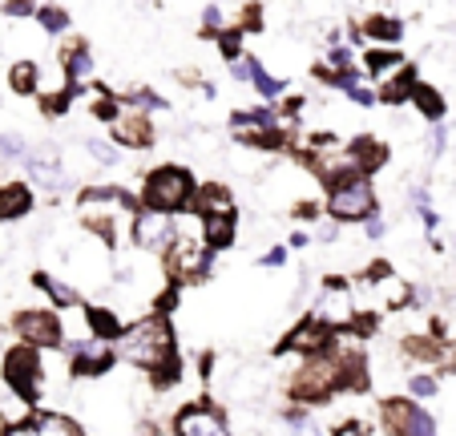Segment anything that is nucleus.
I'll list each match as a JSON object with an SVG mask.
<instances>
[{"instance_id": "obj_46", "label": "nucleus", "mask_w": 456, "mask_h": 436, "mask_svg": "<svg viewBox=\"0 0 456 436\" xmlns=\"http://www.w3.org/2000/svg\"><path fill=\"white\" fill-rule=\"evenodd\" d=\"M283 247H287V251H303V247H311V234L295 231V234H291V239H287V243H283Z\"/></svg>"}, {"instance_id": "obj_1", "label": "nucleus", "mask_w": 456, "mask_h": 436, "mask_svg": "<svg viewBox=\"0 0 456 436\" xmlns=\"http://www.w3.org/2000/svg\"><path fill=\"white\" fill-rule=\"evenodd\" d=\"M138 214V202L134 194L113 182H89L77 194V218L94 231V239L102 247H118L121 234L129 231V218Z\"/></svg>"}, {"instance_id": "obj_10", "label": "nucleus", "mask_w": 456, "mask_h": 436, "mask_svg": "<svg viewBox=\"0 0 456 436\" xmlns=\"http://www.w3.org/2000/svg\"><path fill=\"white\" fill-rule=\"evenodd\" d=\"M379 428L387 436H440L436 416L428 408H420L416 400H408V396H387L379 404Z\"/></svg>"}, {"instance_id": "obj_30", "label": "nucleus", "mask_w": 456, "mask_h": 436, "mask_svg": "<svg viewBox=\"0 0 456 436\" xmlns=\"http://www.w3.org/2000/svg\"><path fill=\"white\" fill-rule=\"evenodd\" d=\"M33 21L45 29L49 37H61V33H69L73 29V12L65 9V4H37Z\"/></svg>"}, {"instance_id": "obj_32", "label": "nucleus", "mask_w": 456, "mask_h": 436, "mask_svg": "<svg viewBox=\"0 0 456 436\" xmlns=\"http://www.w3.org/2000/svg\"><path fill=\"white\" fill-rule=\"evenodd\" d=\"M94 89H97V97H94V105H89V118H97V121H105V126H113V121L121 118L118 94H113V89H102V86H94Z\"/></svg>"}, {"instance_id": "obj_14", "label": "nucleus", "mask_w": 456, "mask_h": 436, "mask_svg": "<svg viewBox=\"0 0 456 436\" xmlns=\"http://www.w3.org/2000/svg\"><path fill=\"white\" fill-rule=\"evenodd\" d=\"M25 166H28V178H33L41 190H49V194H57V190L65 186V154H61L53 142L28 150Z\"/></svg>"}, {"instance_id": "obj_38", "label": "nucleus", "mask_w": 456, "mask_h": 436, "mask_svg": "<svg viewBox=\"0 0 456 436\" xmlns=\"http://www.w3.org/2000/svg\"><path fill=\"white\" fill-rule=\"evenodd\" d=\"M37 12V4H28V0H9V4H0V17L9 21H28Z\"/></svg>"}, {"instance_id": "obj_22", "label": "nucleus", "mask_w": 456, "mask_h": 436, "mask_svg": "<svg viewBox=\"0 0 456 436\" xmlns=\"http://www.w3.org/2000/svg\"><path fill=\"white\" fill-rule=\"evenodd\" d=\"M33 287H41L45 295H49L53 311L81 308V291H77V283H69V279H57V275H49V271H33Z\"/></svg>"}, {"instance_id": "obj_28", "label": "nucleus", "mask_w": 456, "mask_h": 436, "mask_svg": "<svg viewBox=\"0 0 456 436\" xmlns=\"http://www.w3.org/2000/svg\"><path fill=\"white\" fill-rule=\"evenodd\" d=\"M404 356L412 359V364H424V368H432V364H444V343L432 340V335H408L404 340Z\"/></svg>"}, {"instance_id": "obj_21", "label": "nucleus", "mask_w": 456, "mask_h": 436, "mask_svg": "<svg viewBox=\"0 0 456 436\" xmlns=\"http://www.w3.org/2000/svg\"><path fill=\"white\" fill-rule=\"evenodd\" d=\"M355 25H360L363 41H371L376 49H396L400 37H404V21H400V17H387V12H376V17L355 21Z\"/></svg>"}, {"instance_id": "obj_5", "label": "nucleus", "mask_w": 456, "mask_h": 436, "mask_svg": "<svg viewBox=\"0 0 456 436\" xmlns=\"http://www.w3.org/2000/svg\"><path fill=\"white\" fill-rule=\"evenodd\" d=\"M0 380L17 400L37 404L45 396V351L25 348V343H12L0 359Z\"/></svg>"}, {"instance_id": "obj_41", "label": "nucleus", "mask_w": 456, "mask_h": 436, "mask_svg": "<svg viewBox=\"0 0 456 436\" xmlns=\"http://www.w3.org/2000/svg\"><path fill=\"white\" fill-rule=\"evenodd\" d=\"M347 97H352L355 105H376V89H368V86H360V81H355V86H347L344 89Z\"/></svg>"}, {"instance_id": "obj_18", "label": "nucleus", "mask_w": 456, "mask_h": 436, "mask_svg": "<svg viewBox=\"0 0 456 436\" xmlns=\"http://www.w3.org/2000/svg\"><path fill=\"white\" fill-rule=\"evenodd\" d=\"M57 65H61V78H65V86L86 89V81L94 78L97 61H94V53H89V45H86V41H69L65 49H61Z\"/></svg>"}, {"instance_id": "obj_48", "label": "nucleus", "mask_w": 456, "mask_h": 436, "mask_svg": "<svg viewBox=\"0 0 456 436\" xmlns=\"http://www.w3.org/2000/svg\"><path fill=\"white\" fill-rule=\"evenodd\" d=\"M444 142H448L444 126H436V129H432V154H440V150H444Z\"/></svg>"}, {"instance_id": "obj_15", "label": "nucleus", "mask_w": 456, "mask_h": 436, "mask_svg": "<svg viewBox=\"0 0 456 436\" xmlns=\"http://www.w3.org/2000/svg\"><path fill=\"white\" fill-rule=\"evenodd\" d=\"M199 239L210 255H223V251L234 247L239 239V210H215L199 218Z\"/></svg>"}, {"instance_id": "obj_11", "label": "nucleus", "mask_w": 456, "mask_h": 436, "mask_svg": "<svg viewBox=\"0 0 456 436\" xmlns=\"http://www.w3.org/2000/svg\"><path fill=\"white\" fill-rule=\"evenodd\" d=\"M61 356H65V364H69L73 380H102V376H110L113 364H118L113 343H102V340H94V335H86V340H69L65 348H61Z\"/></svg>"}, {"instance_id": "obj_19", "label": "nucleus", "mask_w": 456, "mask_h": 436, "mask_svg": "<svg viewBox=\"0 0 456 436\" xmlns=\"http://www.w3.org/2000/svg\"><path fill=\"white\" fill-rule=\"evenodd\" d=\"M37 206V190L28 186V182H0V223H20V218H28Z\"/></svg>"}, {"instance_id": "obj_20", "label": "nucleus", "mask_w": 456, "mask_h": 436, "mask_svg": "<svg viewBox=\"0 0 456 436\" xmlns=\"http://www.w3.org/2000/svg\"><path fill=\"white\" fill-rule=\"evenodd\" d=\"M81 311H86V327L94 340L102 343H118L121 332H126V319L118 316V308H110V303H81Z\"/></svg>"}, {"instance_id": "obj_42", "label": "nucleus", "mask_w": 456, "mask_h": 436, "mask_svg": "<svg viewBox=\"0 0 456 436\" xmlns=\"http://www.w3.org/2000/svg\"><path fill=\"white\" fill-rule=\"evenodd\" d=\"M363 234H368L371 243H376V239H384V234H387V223H384V218H379V214H371L368 223H363Z\"/></svg>"}, {"instance_id": "obj_24", "label": "nucleus", "mask_w": 456, "mask_h": 436, "mask_svg": "<svg viewBox=\"0 0 456 436\" xmlns=\"http://www.w3.org/2000/svg\"><path fill=\"white\" fill-rule=\"evenodd\" d=\"M360 65H363V73H368V78L379 86V81L396 78L400 69L408 65V57H404V53H396V49H368V53H363Z\"/></svg>"}, {"instance_id": "obj_35", "label": "nucleus", "mask_w": 456, "mask_h": 436, "mask_svg": "<svg viewBox=\"0 0 456 436\" xmlns=\"http://www.w3.org/2000/svg\"><path fill=\"white\" fill-rule=\"evenodd\" d=\"M408 392H412L408 400H428V396L440 392V384L432 372H412V376H408Z\"/></svg>"}, {"instance_id": "obj_29", "label": "nucleus", "mask_w": 456, "mask_h": 436, "mask_svg": "<svg viewBox=\"0 0 456 436\" xmlns=\"http://www.w3.org/2000/svg\"><path fill=\"white\" fill-rule=\"evenodd\" d=\"M9 89L12 94H20V97H28V94H37L41 89V65L37 61H12L9 65Z\"/></svg>"}, {"instance_id": "obj_4", "label": "nucleus", "mask_w": 456, "mask_h": 436, "mask_svg": "<svg viewBox=\"0 0 456 436\" xmlns=\"http://www.w3.org/2000/svg\"><path fill=\"white\" fill-rule=\"evenodd\" d=\"M323 214H328L336 226H352V223H368L371 214H379V198L371 178L363 174H347V178L331 182L328 194H323Z\"/></svg>"}, {"instance_id": "obj_9", "label": "nucleus", "mask_w": 456, "mask_h": 436, "mask_svg": "<svg viewBox=\"0 0 456 436\" xmlns=\"http://www.w3.org/2000/svg\"><path fill=\"white\" fill-rule=\"evenodd\" d=\"M162 271H166V279H170V283H178V287H190V283L210 279V271H215V255H210V251L202 247L199 239L178 234V243L170 247V255L162 259Z\"/></svg>"}, {"instance_id": "obj_26", "label": "nucleus", "mask_w": 456, "mask_h": 436, "mask_svg": "<svg viewBox=\"0 0 456 436\" xmlns=\"http://www.w3.org/2000/svg\"><path fill=\"white\" fill-rule=\"evenodd\" d=\"M416 69L412 65H404L396 73V78H387V81H379L376 86V102H384V105H404L408 97H412V86H416Z\"/></svg>"}, {"instance_id": "obj_6", "label": "nucleus", "mask_w": 456, "mask_h": 436, "mask_svg": "<svg viewBox=\"0 0 456 436\" xmlns=\"http://www.w3.org/2000/svg\"><path fill=\"white\" fill-rule=\"evenodd\" d=\"M307 316L315 319L319 327H328L331 335L352 332L355 319H360V308H355V287L352 283H344V279H336V275H328V279L319 283V295H315V303H311Z\"/></svg>"}, {"instance_id": "obj_34", "label": "nucleus", "mask_w": 456, "mask_h": 436, "mask_svg": "<svg viewBox=\"0 0 456 436\" xmlns=\"http://www.w3.org/2000/svg\"><path fill=\"white\" fill-rule=\"evenodd\" d=\"M215 41H218V53H223V57H226V65H234V61H242V57H247V49H242V33H239V29H226V33H218Z\"/></svg>"}, {"instance_id": "obj_25", "label": "nucleus", "mask_w": 456, "mask_h": 436, "mask_svg": "<svg viewBox=\"0 0 456 436\" xmlns=\"http://www.w3.org/2000/svg\"><path fill=\"white\" fill-rule=\"evenodd\" d=\"M408 105H416V113H420L424 121H432V126H440V121H444V113H448L444 94H440L436 86H428V81H416Z\"/></svg>"}, {"instance_id": "obj_36", "label": "nucleus", "mask_w": 456, "mask_h": 436, "mask_svg": "<svg viewBox=\"0 0 456 436\" xmlns=\"http://www.w3.org/2000/svg\"><path fill=\"white\" fill-rule=\"evenodd\" d=\"M283 420L291 424V432H295V436H323V428H319L315 420L307 416V408H287V412H283Z\"/></svg>"}, {"instance_id": "obj_45", "label": "nucleus", "mask_w": 456, "mask_h": 436, "mask_svg": "<svg viewBox=\"0 0 456 436\" xmlns=\"http://www.w3.org/2000/svg\"><path fill=\"white\" fill-rule=\"evenodd\" d=\"M231 78H234V81H242V86L250 81V65H247V57L234 61V65H231Z\"/></svg>"}, {"instance_id": "obj_16", "label": "nucleus", "mask_w": 456, "mask_h": 436, "mask_svg": "<svg viewBox=\"0 0 456 436\" xmlns=\"http://www.w3.org/2000/svg\"><path fill=\"white\" fill-rule=\"evenodd\" d=\"M344 154H347L352 174H363V178H371L376 170H384L387 166V145L379 142V137H371V134H355L352 142L344 145Z\"/></svg>"}, {"instance_id": "obj_44", "label": "nucleus", "mask_w": 456, "mask_h": 436, "mask_svg": "<svg viewBox=\"0 0 456 436\" xmlns=\"http://www.w3.org/2000/svg\"><path fill=\"white\" fill-rule=\"evenodd\" d=\"M4 436H37V428L28 424V416H25V420H12L9 432H4Z\"/></svg>"}, {"instance_id": "obj_8", "label": "nucleus", "mask_w": 456, "mask_h": 436, "mask_svg": "<svg viewBox=\"0 0 456 436\" xmlns=\"http://www.w3.org/2000/svg\"><path fill=\"white\" fill-rule=\"evenodd\" d=\"M12 332L25 348L37 351H61L65 348V319L53 308H20L12 316Z\"/></svg>"}, {"instance_id": "obj_47", "label": "nucleus", "mask_w": 456, "mask_h": 436, "mask_svg": "<svg viewBox=\"0 0 456 436\" xmlns=\"http://www.w3.org/2000/svg\"><path fill=\"white\" fill-rule=\"evenodd\" d=\"M339 239V226L336 223H323L319 226V243H336Z\"/></svg>"}, {"instance_id": "obj_49", "label": "nucleus", "mask_w": 456, "mask_h": 436, "mask_svg": "<svg viewBox=\"0 0 456 436\" xmlns=\"http://www.w3.org/2000/svg\"><path fill=\"white\" fill-rule=\"evenodd\" d=\"M9 424H12V420H9V416H4V408H0V436L9 432Z\"/></svg>"}, {"instance_id": "obj_2", "label": "nucleus", "mask_w": 456, "mask_h": 436, "mask_svg": "<svg viewBox=\"0 0 456 436\" xmlns=\"http://www.w3.org/2000/svg\"><path fill=\"white\" fill-rule=\"evenodd\" d=\"M113 351H118V359H126L129 368H142L150 376L162 372L166 364H174V359H182L178 335H174L170 319H162V316H146L138 324H126V332L113 343Z\"/></svg>"}, {"instance_id": "obj_7", "label": "nucleus", "mask_w": 456, "mask_h": 436, "mask_svg": "<svg viewBox=\"0 0 456 436\" xmlns=\"http://www.w3.org/2000/svg\"><path fill=\"white\" fill-rule=\"evenodd\" d=\"M126 239L134 243V251H138V255L166 259V255H170V247L178 243V218H174V214L146 210V206H138V214L129 218Z\"/></svg>"}, {"instance_id": "obj_31", "label": "nucleus", "mask_w": 456, "mask_h": 436, "mask_svg": "<svg viewBox=\"0 0 456 436\" xmlns=\"http://www.w3.org/2000/svg\"><path fill=\"white\" fill-rule=\"evenodd\" d=\"M199 29L207 37H218V33H226V29H234V9H226V4H202V12H199Z\"/></svg>"}, {"instance_id": "obj_27", "label": "nucleus", "mask_w": 456, "mask_h": 436, "mask_svg": "<svg viewBox=\"0 0 456 436\" xmlns=\"http://www.w3.org/2000/svg\"><path fill=\"white\" fill-rule=\"evenodd\" d=\"M247 65H250V89H255L263 102H279V97L287 94V81L275 78V73H271V69L263 65L258 57H250V53H247Z\"/></svg>"}, {"instance_id": "obj_23", "label": "nucleus", "mask_w": 456, "mask_h": 436, "mask_svg": "<svg viewBox=\"0 0 456 436\" xmlns=\"http://www.w3.org/2000/svg\"><path fill=\"white\" fill-rule=\"evenodd\" d=\"M28 424L37 428V436H86L81 420H73L69 412H57V408H41L28 416Z\"/></svg>"}, {"instance_id": "obj_43", "label": "nucleus", "mask_w": 456, "mask_h": 436, "mask_svg": "<svg viewBox=\"0 0 456 436\" xmlns=\"http://www.w3.org/2000/svg\"><path fill=\"white\" fill-rule=\"evenodd\" d=\"M331 436H368V428H363L360 420H347V424H339Z\"/></svg>"}, {"instance_id": "obj_17", "label": "nucleus", "mask_w": 456, "mask_h": 436, "mask_svg": "<svg viewBox=\"0 0 456 436\" xmlns=\"http://www.w3.org/2000/svg\"><path fill=\"white\" fill-rule=\"evenodd\" d=\"M113 145L118 150H150L154 145V118L134 110H121V118L113 121Z\"/></svg>"}, {"instance_id": "obj_3", "label": "nucleus", "mask_w": 456, "mask_h": 436, "mask_svg": "<svg viewBox=\"0 0 456 436\" xmlns=\"http://www.w3.org/2000/svg\"><path fill=\"white\" fill-rule=\"evenodd\" d=\"M194 190H199V182H194V174L186 170V166L178 162H162L154 166V170L142 178V206L146 210H162V214H186L190 202H194Z\"/></svg>"}, {"instance_id": "obj_39", "label": "nucleus", "mask_w": 456, "mask_h": 436, "mask_svg": "<svg viewBox=\"0 0 456 436\" xmlns=\"http://www.w3.org/2000/svg\"><path fill=\"white\" fill-rule=\"evenodd\" d=\"M287 255H291V251L279 243V247H271V251H263V255H258V267H267V271H279V267L287 263Z\"/></svg>"}, {"instance_id": "obj_40", "label": "nucleus", "mask_w": 456, "mask_h": 436, "mask_svg": "<svg viewBox=\"0 0 456 436\" xmlns=\"http://www.w3.org/2000/svg\"><path fill=\"white\" fill-rule=\"evenodd\" d=\"M291 214L299 223H315V218H323V202H295Z\"/></svg>"}, {"instance_id": "obj_13", "label": "nucleus", "mask_w": 456, "mask_h": 436, "mask_svg": "<svg viewBox=\"0 0 456 436\" xmlns=\"http://www.w3.org/2000/svg\"><path fill=\"white\" fill-rule=\"evenodd\" d=\"M336 348V335L328 332V327H319L311 316H303L299 324L291 327V332L283 335V343H279V356H299V359H311V356H323V351Z\"/></svg>"}, {"instance_id": "obj_33", "label": "nucleus", "mask_w": 456, "mask_h": 436, "mask_svg": "<svg viewBox=\"0 0 456 436\" xmlns=\"http://www.w3.org/2000/svg\"><path fill=\"white\" fill-rule=\"evenodd\" d=\"M86 154H89V162H97V166H118L121 162V154H118V145L113 142H102V137H86Z\"/></svg>"}, {"instance_id": "obj_37", "label": "nucleus", "mask_w": 456, "mask_h": 436, "mask_svg": "<svg viewBox=\"0 0 456 436\" xmlns=\"http://www.w3.org/2000/svg\"><path fill=\"white\" fill-rule=\"evenodd\" d=\"M0 158H9V162H25L28 142L20 134H0Z\"/></svg>"}, {"instance_id": "obj_12", "label": "nucleus", "mask_w": 456, "mask_h": 436, "mask_svg": "<svg viewBox=\"0 0 456 436\" xmlns=\"http://www.w3.org/2000/svg\"><path fill=\"white\" fill-rule=\"evenodd\" d=\"M174 436H234L231 420H226V408L218 400H190L174 412L170 420Z\"/></svg>"}]
</instances>
